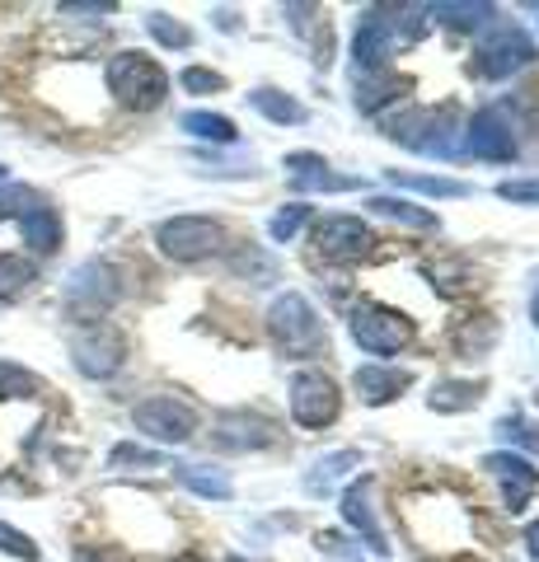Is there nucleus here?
<instances>
[{"label":"nucleus","mask_w":539,"mask_h":562,"mask_svg":"<svg viewBox=\"0 0 539 562\" xmlns=\"http://www.w3.org/2000/svg\"><path fill=\"white\" fill-rule=\"evenodd\" d=\"M535 61V43L526 38V29H512V24H502L493 29L489 38L479 43V76L483 80H507L516 76L520 66H530Z\"/></svg>","instance_id":"9"},{"label":"nucleus","mask_w":539,"mask_h":562,"mask_svg":"<svg viewBox=\"0 0 539 562\" xmlns=\"http://www.w3.org/2000/svg\"><path fill=\"white\" fill-rule=\"evenodd\" d=\"M29 206H38V198H33L29 188H5V192H0V216H14V221H20Z\"/></svg>","instance_id":"37"},{"label":"nucleus","mask_w":539,"mask_h":562,"mask_svg":"<svg viewBox=\"0 0 539 562\" xmlns=\"http://www.w3.org/2000/svg\"><path fill=\"white\" fill-rule=\"evenodd\" d=\"M183 132L198 136V140H221V146H231V140L239 136L231 117L221 113H183Z\"/></svg>","instance_id":"29"},{"label":"nucleus","mask_w":539,"mask_h":562,"mask_svg":"<svg viewBox=\"0 0 539 562\" xmlns=\"http://www.w3.org/2000/svg\"><path fill=\"white\" fill-rule=\"evenodd\" d=\"M371 244H375V235L357 216H324L315 225V249L324 262H357L371 254Z\"/></svg>","instance_id":"11"},{"label":"nucleus","mask_w":539,"mask_h":562,"mask_svg":"<svg viewBox=\"0 0 539 562\" xmlns=\"http://www.w3.org/2000/svg\"><path fill=\"white\" fill-rule=\"evenodd\" d=\"M347 333H352V342L361 351H371V357H394V351H404L413 342V319L390 305L361 301L352 310V319H347Z\"/></svg>","instance_id":"4"},{"label":"nucleus","mask_w":539,"mask_h":562,"mask_svg":"<svg viewBox=\"0 0 539 562\" xmlns=\"http://www.w3.org/2000/svg\"><path fill=\"white\" fill-rule=\"evenodd\" d=\"M526 543H530V558H539V520H535L530 530H526Z\"/></svg>","instance_id":"40"},{"label":"nucleus","mask_w":539,"mask_h":562,"mask_svg":"<svg viewBox=\"0 0 539 562\" xmlns=\"http://www.w3.org/2000/svg\"><path fill=\"white\" fill-rule=\"evenodd\" d=\"M310 221V206H301V202H291V206H282L277 216L268 221V235L277 239V244H287V239H295L301 235V225Z\"/></svg>","instance_id":"31"},{"label":"nucleus","mask_w":539,"mask_h":562,"mask_svg":"<svg viewBox=\"0 0 539 562\" xmlns=\"http://www.w3.org/2000/svg\"><path fill=\"white\" fill-rule=\"evenodd\" d=\"M20 235H24V244H29L33 254H57L61 249V216L47 202L29 206L24 216H20Z\"/></svg>","instance_id":"18"},{"label":"nucleus","mask_w":539,"mask_h":562,"mask_svg":"<svg viewBox=\"0 0 539 562\" xmlns=\"http://www.w3.org/2000/svg\"><path fill=\"white\" fill-rule=\"evenodd\" d=\"M483 469L493 473V479H502V497H507L512 512H526V502H530V492L539 483V469L526 460V454H516V450H497L483 460Z\"/></svg>","instance_id":"12"},{"label":"nucleus","mask_w":539,"mask_h":562,"mask_svg":"<svg viewBox=\"0 0 539 562\" xmlns=\"http://www.w3.org/2000/svg\"><path fill=\"white\" fill-rule=\"evenodd\" d=\"M5 179H10V169H5V165H0V183H5Z\"/></svg>","instance_id":"42"},{"label":"nucleus","mask_w":539,"mask_h":562,"mask_svg":"<svg viewBox=\"0 0 539 562\" xmlns=\"http://www.w3.org/2000/svg\"><path fill=\"white\" fill-rule=\"evenodd\" d=\"M179 483L188 492H198L206 502H231L235 497V483L225 469H212V464H179Z\"/></svg>","instance_id":"20"},{"label":"nucleus","mask_w":539,"mask_h":562,"mask_svg":"<svg viewBox=\"0 0 539 562\" xmlns=\"http://www.w3.org/2000/svg\"><path fill=\"white\" fill-rule=\"evenodd\" d=\"M357 464H361L357 450H334V454H324V460L305 473V492H310V497H324V492H334Z\"/></svg>","instance_id":"19"},{"label":"nucleus","mask_w":539,"mask_h":562,"mask_svg":"<svg viewBox=\"0 0 539 562\" xmlns=\"http://www.w3.org/2000/svg\"><path fill=\"white\" fill-rule=\"evenodd\" d=\"M71 361H76L80 375L109 380V375L123 371L127 342H123V333H117V328L94 324V328H85V333H76V338H71Z\"/></svg>","instance_id":"7"},{"label":"nucleus","mask_w":539,"mask_h":562,"mask_svg":"<svg viewBox=\"0 0 539 562\" xmlns=\"http://www.w3.org/2000/svg\"><path fill=\"white\" fill-rule=\"evenodd\" d=\"M127 464H136V469H160V464H165V454H160V450H146V446H132V441L113 446L109 469H127Z\"/></svg>","instance_id":"32"},{"label":"nucleus","mask_w":539,"mask_h":562,"mask_svg":"<svg viewBox=\"0 0 539 562\" xmlns=\"http://www.w3.org/2000/svg\"><path fill=\"white\" fill-rule=\"evenodd\" d=\"M61 14H113V5L103 0V5H61Z\"/></svg>","instance_id":"39"},{"label":"nucleus","mask_w":539,"mask_h":562,"mask_svg":"<svg viewBox=\"0 0 539 562\" xmlns=\"http://www.w3.org/2000/svg\"><path fill=\"white\" fill-rule=\"evenodd\" d=\"M146 29H150V38L165 43V47H188V43H193V33H188L179 20H169V14H150Z\"/></svg>","instance_id":"33"},{"label":"nucleus","mask_w":539,"mask_h":562,"mask_svg":"<svg viewBox=\"0 0 539 562\" xmlns=\"http://www.w3.org/2000/svg\"><path fill=\"white\" fill-rule=\"evenodd\" d=\"M338 408H343L338 384L328 380L324 371H301L291 380V417L301 422V427L319 431V427H328V422L338 417Z\"/></svg>","instance_id":"8"},{"label":"nucleus","mask_w":539,"mask_h":562,"mask_svg":"<svg viewBox=\"0 0 539 562\" xmlns=\"http://www.w3.org/2000/svg\"><path fill=\"white\" fill-rule=\"evenodd\" d=\"M231 268H235V277H249L254 286H268V281H277V262H272V254L258 249V244H239L235 258H231Z\"/></svg>","instance_id":"25"},{"label":"nucleus","mask_w":539,"mask_h":562,"mask_svg":"<svg viewBox=\"0 0 539 562\" xmlns=\"http://www.w3.org/2000/svg\"><path fill=\"white\" fill-rule=\"evenodd\" d=\"M103 80H109V94L132 113L160 109L165 94H169L165 66L155 57H146V52H117V57L109 61V70H103Z\"/></svg>","instance_id":"2"},{"label":"nucleus","mask_w":539,"mask_h":562,"mask_svg":"<svg viewBox=\"0 0 539 562\" xmlns=\"http://www.w3.org/2000/svg\"><path fill=\"white\" fill-rule=\"evenodd\" d=\"M0 553H10V558H24V562H38V543H33L24 530H14V525L0 520Z\"/></svg>","instance_id":"34"},{"label":"nucleus","mask_w":539,"mask_h":562,"mask_svg":"<svg viewBox=\"0 0 539 562\" xmlns=\"http://www.w3.org/2000/svg\"><path fill=\"white\" fill-rule=\"evenodd\" d=\"M268 333H272L277 351L291 357V361H310V357H319V351H328L324 319H319L315 305H310L301 291H287V295H277V301H272Z\"/></svg>","instance_id":"1"},{"label":"nucleus","mask_w":539,"mask_h":562,"mask_svg":"<svg viewBox=\"0 0 539 562\" xmlns=\"http://www.w3.org/2000/svg\"><path fill=\"white\" fill-rule=\"evenodd\" d=\"M398 90H404V85H398L394 76H357V109L380 113L390 99H398Z\"/></svg>","instance_id":"26"},{"label":"nucleus","mask_w":539,"mask_h":562,"mask_svg":"<svg viewBox=\"0 0 539 562\" xmlns=\"http://www.w3.org/2000/svg\"><path fill=\"white\" fill-rule=\"evenodd\" d=\"M367 206L375 211V216H385V221L413 225V231H431V225H437V216H431L427 206H413V202H404V198H371Z\"/></svg>","instance_id":"23"},{"label":"nucleus","mask_w":539,"mask_h":562,"mask_svg":"<svg viewBox=\"0 0 539 562\" xmlns=\"http://www.w3.org/2000/svg\"><path fill=\"white\" fill-rule=\"evenodd\" d=\"M249 103H254V109L263 113V117L282 122V127H287V122H305V109H301V103H295L291 94H282V90H268V85H263V90H254Z\"/></svg>","instance_id":"27"},{"label":"nucleus","mask_w":539,"mask_h":562,"mask_svg":"<svg viewBox=\"0 0 539 562\" xmlns=\"http://www.w3.org/2000/svg\"><path fill=\"white\" fill-rule=\"evenodd\" d=\"M179 85L188 94H216V90H225V76H216V70H206V66H188Z\"/></svg>","instance_id":"35"},{"label":"nucleus","mask_w":539,"mask_h":562,"mask_svg":"<svg viewBox=\"0 0 539 562\" xmlns=\"http://www.w3.org/2000/svg\"><path fill=\"white\" fill-rule=\"evenodd\" d=\"M427 14L446 29H483L497 14V5H427Z\"/></svg>","instance_id":"28"},{"label":"nucleus","mask_w":539,"mask_h":562,"mask_svg":"<svg viewBox=\"0 0 539 562\" xmlns=\"http://www.w3.org/2000/svg\"><path fill=\"white\" fill-rule=\"evenodd\" d=\"M530 319L539 324V291H535V301H530Z\"/></svg>","instance_id":"41"},{"label":"nucleus","mask_w":539,"mask_h":562,"mask_svg":"<svg viewBox=\"0 0 539 562\" xmlns=\"http://www.w3.org/2000/svg\"><path fill=\"white\" fill-rule=\"evenodd\" d=\"M464 150L479 155V160H497V165L516 160L520 140L512 136L507 109H483V113H474V122L464 127Z\"/></svg>","instance_id":"10"},{"label":"nucleus","mask_w":539,"mask_h":562,"mask_svg":"<svg viewBox=\"0 0 539 562\" xmlns=\"http://www.w3.org/2000/svg\"><path fill=\"white\" fill-rule=\"evenodd\" d=\"M390 183H394V188L427 192V198H464V192H469V183L441 179V173H398V169H390Z\"/></svg>","instance_id":"22"},{"label":"nucleus","mask_w":539,"mask_h":562,"mask_svg":"<svg viewBox=\"0 0 539 562\" xmlns=\"http://www.w3.org/2000/svg\"><path fill=\"white\" fill-rule=\"evenodd\" d=\"M155 244H160V254L173 262H202L225 244V231L212 216H173V221H160Z\"/></svg>","instance_id":"5"},{"label":"nucleus","mask_w":539,"mask_h":562,"mask_svg":"<svg viewBox=\"0 0 539 562\" xmlns=\"http://www.w3.org/2000/svg\"><path fill=\"white\" fill-rule=\"evenodd\" d=\"M497 436H507V441L516 436V441H526L530 450H539V427H530L526 417H507V422H497Z\"/></svg>","instance_id":"38"},{"label":"nucleus","mask_w":539,"mask_h":562,"mask_svg":"<svg viewBox=\"0 0 539 562\" xmlns=\"http://www.w3.org/2000/svg\"><path fill=\"white\" fill-rule=\"evenodd\" d=\"M390 136L417 155H437V160H456L464 150V132H460L456 109H413L390 122Z\"/></svg>","instance_id":"3"},{"label":"nucleus","mask_w":539,"mask_h":562,"mask_svg":"<svg viewBox=\"0 0 539 562\" xmlns=\"http://www.w3.org/2000/svg\"><path fill=\"white\" fill-rule=\"evenodd\" d=\"M291 183L301 192H357L361 179H347V173H328V165L319 155H287Z\"/></svg>","instance_id":"16"},{"label":"nucleus","mask_w":539,"mask_h":562,"mask_svg":"<svg viewBox=\"0 0 539 562\" xmlns=\"http://www.w3.org/2000/svg\"><path fill=\"white\" fill-rule=\"evenodd\" d=\"M497 198L502 202H535L539 206V179H507V183H497Z\"/></svg>","instance_id":"36"},{"label":"nucleus","mask_w":539,"mask_h":562,"mask_svg":"<svg viewBox=\"0 0 539 562\" xmlns=\"http://www.w3.org/2000/svg\"><path fill=\"white\" fill-rule=\"evenodd\" d=\"M343 520L352 525V530L367 535V549L375 558H390V543H385V530L375 525V512H371V479H361L343 492Z\"/></svg>","instance_id":"14"},{"label":"nucleus","mask_w":539,"mask_h":562,"mask_svg":"<svg viewBox=\"0 0 539 562\" xmlns=\"http://www.w3.org/2000/svg\"><path fill=\"white\" fill-rule=\"evenodd\" d=\"M132 427L150 436V441H160V446H183L188 436L198 431V413L188 408L183 398H169V394H155L146 403H136L132 408Z\"/></svg>","instance_id":"6"},{"label":"nucleus","mask_w":539,"mask_h":562,"mask_svg":"<svg viewBox=\"0 0 539 562\" xmlns=\"http://www.w3.org/2000/svg\"><path fill=\"white\" fill-rule=\"evenodd\" d=\"M352 384H357V394H361V403L367 408H380V403H390V398H398L413 384V375L408 371H394V366H357V375H352Z\"/></svg>","instance_id":"17"},{"label":"nucleus","mask_w":539,"mask_h":562,"mask_svg":"<svg viewBox=\"0 0 539 562\" xmlns=\"http://www.w3.org/2000/svg\"><path fill=\"white\" fill-rule=\"evenodd\" d=\"M427 403H431V413H464L479 403V384L474 380H441Z\"/></svg>","instance_id":"24"},{"label":"nucleus","mask_w":539,"mask_h":562,"mask_svg":"<svg viewBox=\"0 0 539 562\" xmlns=\"http://www.w3.org/2000/svg\"><path fill=\"white\" fill-rule=\"evenodd\" d=\"M38 375L24 371V366L14 361H0V398H38Z\"/></svg>","instance_id":"30"},{"label":"nucleus","mask_w":539,"mask_h":562,"mask_svg":"<svg viewBox=\"0 0 539 562\" xmlns=\"http://www.w3.org/2000/svg\"><path fill=\"white\" fill-rule=\"evenodd\" d=\"M277 441V431L268 427L263 417H249V413H225L216 422V446L221 450H268Z\"/></svg>","instance_id":"15"},{"label":"nucleus","mask_w":539,"mask_h":562,"mask_svg":"<svg viewBox=\"0 0 539 562\" xmlns=\"http://www.w3.org/2000/svg\"><path fill=\"white\" fill-rule=\"evenodd\" d=\"M66 295H71V305L90 310V314H103L117 301V295H123V286H117V277H113L109 262H85V268H76Z\"/></svg>","instance_id":"13"},{"label":"nucleus","mask_w":539,"mask_h":562,"mask_svg":"<svg viewBox=\"0 0 539 562\" xmlns=\"http://www.w3.org/2000/svg\"><path fill=\"white\" fill-rule=\"evenodd\" d=\"M33 281H38V262L24 254H0V301H20Z\"/></svg>","instance_id":"21"}]
</instances>
